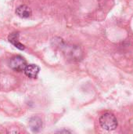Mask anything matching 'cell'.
Listing matches in <instances>:
<instances>
[{
	"instance_id": "5b68a950",
	"label": "cell",
	"mask_w": 133,
	"mask_h": 134,
	"mask_svg": "<svg viewBox=\"0 0 133 134\" xmlns=\"http://www.w3.org/2000/svg\"><path fill=\"white\" fill-rule=\"evenodd\" d=\"M8 39H9V42H11L17 49H19L20 50H24L25 49V46L19 42V33L18 32H13V33L10 34L9 35Z\"/></svg>"
},
{
	"instance_id": "6da1fadb",
	"label": "cell",
	"mask_w": 133,
	"mask_h": 134,
	"mask_svg": "<svg viewBox=\"0 0 133 134\" xmlns=\"http://www.w3.org/2000/svg\"><path fill=\"white\" fill-rule=\"evenodd\" d=\"M100 124L101 127L107 131L114 130L118 127V120L116 117L110 112L103 114L100 118Z\"/></svg>"
},
{
	"instance_id": "7a4b0ae2",
	"label": "cell",
	"mask_w": 133,
	"mask_h": 134,
	"mask_svg": "<svg viewBox=\"0 0 133 134\" xmlns=\"http://www.w3.org/2000/svg\"><path fill=\"white\" fill-rule=\"evenodd\" d=\"M9 67L15 71L21 72L24 71L27 67V61L21 56H15L9 60Z\"/></svg>"
},
{
	"instance_id": "8992f818",
	"label": "cell",
	"mask_w": 133,
	"mask_h": 134,
	"mask_svg": "<svg viewBox=\"0 0 133 134\" xmlns=\"http://www.w3.org/2000/svg\"><path fill=\"white\" fill-rule=\"evenodd\" d=\"M29 126L33 132H38L42 126V122L41 119L38 117L31 118L29 121Z\"/></svg>"
},
{
	"instance_id": "277c9868",
	"label": "cell",
	"mask_w": 133,
	"mask_h": 134,
	"mask_svg": "<svg viewBox=\"0 0 133 134\" xmlns=\"http://www.w3.org/2000/svg\"><path fill=\"white\" fill-rule=\"evenodd\" d=\"M16 13L21 18H28L31 16L32 12L30 7L27 5H21L16 8Z\"/></svg>"
},
{
	"instance_id": "3957f363",
	"label": "cell",
	"mask_w": 133,
	"mask_h": 134,
	"mask_svg": "<svg viewBox=\"0 0 133 134\" xmlns=\"http://www.w3.org/2000/svg\"><path fill=\"white\" fill-rule=\"evenodd\" d=\"M39 71H40V68L38 66L35 64H29V65H27L24 71L27 77L31 78V79H35L37 78L39 73Z\"/></svg>"
}]
</instances>
